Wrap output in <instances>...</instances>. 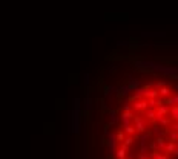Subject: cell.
<instances>
[{
    "instance_id": "6da1fadb",
    "label": "cell",
    "mask_w": 178,
    "mask_h": 159,
    "mask_svg": "<svg viewBox=\"0 0 178 159\" xmlns=\"http://www.w3.org/2000/svg\"><path fill=\"white\" fill-rule=\"evenodd\" d=\"M80 127H81V113H80V98L74 99V109L69 110L68 115V128L69 133H80Z\"/></svg>"
},
{
    "instance_id": "7a4b0ae2",
    "label": "cell",
    "mask_w": 178,
    "mask_h": 159,
    "mask_svg": "<svg viewBox=\"0 0 178 159\" xmlns=\"http://www.w3.org/2000/svg\"><path fill=\"white\" fill-rule=\"evenodd\" d=\"M106 136H108L106 144H108V150H109V157H112V156L115 154V151H117V144H118V141H117L115 132H108Z\"/></svg>"
},
{
    "instance_id": "3957f363",
    "label": "cell",
    "mask_w": 178,
    "mask_h": 159,
    "mask_svg": "<svg viewBox=\"0 0 178 159\" xmlns=\"http://www.w3.org/2000/svg\"><path fill=\"white\" fill-rule=\"evenodd\" d=\"M132 124H134L137 133H143V132H146V128H147V122H146V119H144L143 116H135V115H134Z\"/></svg>"
},
{
    "instance_id": "277c9868",
    "label": "cell",
    "mask_w": 178,
    "mask_h": 159,
    "mask_svg": "<svg viewBox=\"0 0 178 159\" xmlns=\"http://www.w3.org/2000/svg\"><path fill=\"white\" fill-rule=\"evenodd\" d=\"M147 107L149 106H147V99L146 98H140V99L132 101V110H135V112H144Z\"/></svg>"
},
{
    "instance_id": "5b68a950",
    "label": "cell",
    "mask_w": 178,
    "mask_h": 159,
    "mask_svg": "<svg viewBox=\"0 0 178 159\" xmlns=\"http://www.w3.org/2000/svg\"><path fill=\"white\" fill-rule=\"evenodd\" d=\"M132 119H134V110L120 113V124H121L123 127H124V125H129V124H132Z\"/></svg>"
},
{
    "instance_id": "8992f818",
    "label": "cell",
    "mask_w": 178,
    "mask_h": 159,
    "mask_svg": "<svg viewBox=\"0 0 178 159\" xmlns=\"http://www.w3.org/2000/svg\"><path fill=\"white\" fill-rule=\"evenodd\" d=\"M108 116H109V125H118V124H120V115H118V110H115V109L108 110Z\"/></svg>"
},
{
    "instance_id": "52a82bcc",
    "label": "cell",
    "mask_w": 178,
    "mask_h": 159,
    "mask_svg": "<svg viewBox=\"0 0 178 159\" xmlns=\"http://www.w3.org/2000/svg\"><path fill=\"white\" fill-rule=\"evenodd\" d=\"M163 127L161 125H158V124H155V121H152V132H150V135H154L155 138L157 136H166L167 135V128H164V130H161Z\"/></svg>"
},
{
    "instance_id": "ba28073f",
    "label": "cell",
    "mask_w": 178,
    "mask_h": 159,
    "mask_svg": "<svg viewBox=\"0 0 178 159\" xmlns=\"http://www.w3.org/2000/svg\"><path fill=\"white\" fill-rule=\"evenodd\" d=\"M134 93L128 98L129 99V103H132V101H135V99H140V98H144V89L140 86L138 89H135V90H132Z\"/></svg>"
},
{
    "instance_id": "9c48e42d",
    "label": "cell",
    "mask_w": 178,
    "mask_h": 159,
    "mask_svg": "<svg viewBox=\"0 0 178 159\" xmlns=\"http://www.w3.org/2000/svg\"><path fill=\"white\" fill-rule=\"evenodd\" d=\"M126 153H128V147L121 142V145H120V147H117L115 159H126Z\"/></svg>"
},
{
    "instance_id": "30bf717a",
    "label": "cell",
    "mask_w": 178,
    "mask_h": 159,
    "mask_svg": "<svg viewBox=\"0 0 178 159\" xmlns=\"http://www.w3.org/2000/svg\"><path fill=\"white\" fill-rule=\"evenodd\" d=\"M170 93H172V89H170V86H169L167 83H166L163 87L158 89V96H161V98H167Z\"/></svg>"
},
{
    "instance_id": "8fae6325",
    "label": "cell",
    "mask_w": 178,
    "mask_h": 159,
    "mask_svg": "<svg viewBox=\"0 0 178 159\" xmlns=\"http://www.w3.org/2000/svg\"><path fill=\"white\" fill-rule=\"evenodd\" d=\"M150 136H152V135L147 133V132H143V133H137V135H135V138L140 139V145H146V144L149 142Z\"/></svg>"
},
{
    "instance_id": "7c38bea8",
    "label": "cell",
    "mask_w": 178,
    "mask_h": 159,
    "mask_svg": "<svg viewBox=\"0 0 178 159\" xmlns=\"http://www.w3.org/2000/svg\"><path fill=\"white\" fill-rule=\"evenodd\" d=\"M144 116H146V119H149V121H155V113H157V109L155 107H147L144 112Z\"/></svg>"
},
{
    "instance_id": "4fadbf2b",
    "label": "cell",
    "mask_w": 178,
    "mask_h": 159,
    "mask_svg": "<svg viewBox=\"0 0 178 159\" xmlns=\"http://www.w3.org/2000/svg\"><path fill=\"white\" fill-rule=\"evenodd\" d=\"M166 141H173V142H178V132H176V130H169V128H167Z\"/></svg>"
},
{
    "instance_id": "5bb4252c",
    "label": "cell",
    "mask_w": 178,
    "mask_h": 159,
    "mask_svg": "<svg viewBox=\"0 0 178 159\" xmlns=\"http://www.w3.org/2000/svg\"><path fill=\"white\" fill-rule=\"evenodd\" d=\"M175 147H176V142H173V141H167L166 145H164V151H166V154H173Z\"/></svg>"
},
{
    "instance_id": "9a60e30c",
    "label": "cell",
    "mask_w": 178,
    "mask_h": 159,
    "mask_svg": "<svg viewBox=\"0 0 178 159\" xmlns=\"http://www.w3.org/2000/svg\"><path fill=\"white\" fill-rule=\"evenodd\" d=\"M169 109H170V107H169L167 104H164V103H163V104H160V106L157 107V113L164 115V116H169Z\"/></svg>"
},
{
    "instance_id": "2e32d148",
    "label": "cell",
    "mask_w": 178,
    "mask_h": 159,
    "mask_svg": "<svg viewBox=\"0 0 178 159\" xmlns=\"http://www.w3.org/2000/svg\"><path fill=\"white\" fill-rule=\"evenodd\" d=\"M169 115H170V119H172V121L178 122V104H176V106H172V107L169 109Z\"/></svg>"
},
{
    "instance_id": "e0dca14e",
    "label": "cell",
    "mask_w": 178,
    "mask_h": 159,
    "mask_svg": "<svg viewBox=\"0 0 178 159\" xmlns=\"http://www.w3.org/2000/svg\"><path fill=\"white\" fill-rule=\"evenodd\" d=\"M123 132H124L126 135H132V136H135V135H137V130H135V127H134V124H129V125H124V127H123Z\"/></svg>"
},
{
    "instance_id": "ac0fdd59",
    "label": "cell",
    "mask_w": 178,
    "mask_h": 159,
    "mask_svg": "<svg viewBox=\"0 0 178 159\" xmlns=\"http://www.w3.org/2000/svg\"><path fill=\"white\" fill-rule=\"evenodd\" d=\"M155 142H157L158 150H164V145H166V138L164 136H157L155 138Z\"/></svg>"
},
{
    "instance_id": "d6986e66",
    "label": "cell",
    "mask_w": 178,
    "mask_h": 159,
    "mask_svg": "<svg viewBox=\"0 0 178 159\" xmlns=\"http://www.w3.org/2000/svg\"><path fill=\"white\" fill-rule=\"evenodd\" d=\"M128 86L131 87V90H135V89H138V87L141 86V81H140V80H134V78H131Z\"/></svg>"
},
{
    "instance_id": "ffe728a7",
    "label": "cell",
    "mask_w": 178,
    "mask_h": 159,
    "mask_svg": "<svg viewBox=\"0 0 178 159\" xmlns=\"http://www.w3.org/2000/svg\"><path fill=\"white\" fill-rule=\"evenodd\" d=\"M115 136H117V141H118V142H123L124 138H126V133L123 132V128H120V130L115 132Z\"/></svg>"
},
{
    "instance_id": "44dd1931",
    "label": "cell",
    "mask_w": 178,
    "mask_h": 159,
    "mask_svg": "<svg viewBox=\"0 0 178 159\" xmlns=\"http://www.w3.org/2000/svg\"><path fill=\"white\" fill-rule=\"evenodd\" d=\"M134 139H135V136H132V135H126V138H124L123 144H124L126 147H129V145H132V144H134Z\"/></svg>"
},
{
    "instance_id": "7402d4cb",
    "label": "cell",
    "mask_w": 178,
    "mask_h": 159,
    "mask_svg": "<svg viewBox=\"0 0 178 159\" xmlns=\"http://www.w3.org/2000/svg\"><path fill=\"white\" fill-rule=\"evenodd\" d=\"M147 148H149V151L150 150H158V147H157V142H155V139H149V142H147Z\"/></svg>"
},
{
    "instance_id": "603a6c76",
    "label": "cell",
    "mask_w": 178,
    "mask_h": 159,
    "mask_svg": "<svg viewBox=\"0 0 178 159\" xmlns=\"http://www.w3.org/2000/svg\"><path fill=\"white\" fill-rule=\"evenodd\" d=\"M84 109H86V110H91V109H92V98H91V96L86 98V101H84Z\"/></svg>"
},
{
    "instance_id": "cb8c5ba5",
    "label": "cell",
    "mask_w": 178,
    "mask_h": 159,
    "mask_svg": "<svg viewBox=\"0 0 178 159\" xmlns=\"http://www.w3.org/2000/svg\"><path fill=\"white\" fill-rule=\"evenodd\" d=\"M160 153H161L160 150H150V151L147 153V156H149V159H157V156H158Z\"/></svg>"
},
{
    "instance_id": "d4e9b609",
    "label": "cell",
    "mask_w": 178,
    "mask_h": 159,
    "mask_svg": "<svg viewBox=\"0 0 178 159\" xmlns=\"http://www.w3.org/2000/svg\"><path fill=\"white\" fill-rule=\"evenodd\" d=\"M112 89H114L112 86H105L103 87V96H109L111 92H112Z\"/></svg>"
},
{
    "instance_id": "484cf974",
    "label": "cell",
    "mask_w": 178,
    "mask_h": 159,
    "mask_svg": "<svg viewBox=\"0 0 178 159\" xmlns=\"http://www.w3.org/2000/svg\"><path fill=\"white\" fill-rule=\"evenodd\" d=\"M157 159H170V157H169V154H166V153H160V154L157 156Z\"/></svg>"
},
{
    "instance_id": "4316f807",
    "label": "cell",
    "mask_w": 178,
    "mask_h": 159,
    "mask_svg": "<svg viewBox=\"0 0 178 159\" xmlns=\"http://www.w3.org/2000/svg\"><path fill=\"white\" fill-rule=\"evenodd\" d=\"M131 110H132V106H131V104H124L123 112H131Z\"/></svg>"
},
{
    "instance_id": "83f0119b",
    "label": "cell",
    "mask_w": 178,
    "mask_h": 159,
    "mask_svg": "<svg viewBox=\"0 0 178 159\" xmlns=\"http://www.w3.org/2000/svg\"><path fill=\"white\" fill-rule=\"evenodd\" d=\"M102 110H103V112H108V110H109V109H108V106H106V103H105V101H102Z\"/></svg>"
},
{
    "instance_id": "f1b7e54d",
    "label": "cell",
    "mask_w": 178,
    "mask_h": 159,
    "mask_svg": "<svg viewBox=\"0 0 178 159\" xmlns=\"http://www.w3.org/2000/svg\"><path fill=\"white\" fill-rule=\"evenodd\" d=\"M135 159H149V156L147 154H138V156H135Z\"/></svg>"
},
{
    "instance_id": "f546056e",
    "label": "cell",
    "mask_w": 178,
    "mask_h": 159,
    "mask_svg": "<svg viewBox=\"0 0 178 159\" xmlns=\"http://www.w3.org/2000/svg\"><path fill=\"white\" fill-rule=\"evenodd\" d=\"M126 159H135V154L134 153H126Z\"/></svg>"
},
{
    "instance_id": "4dcf8cb0",
    "label": "cell",
    "mask_w": 178,
    "mask_h": 159,
    "mask_svg": "<svg viewBox=\"0 0 178 159\" xmlns=\"http://www.w3.org/2000/svg\"><path fill=\"white\" fill-rule=\"evenodd\" d=\"M172 156L178 157V142H176V147H175V150H173V154H172Z\"/></svg>"
},
{
    "instance_id": "1f68e13d",
    "label": "cell",
    "mask_w": 178,
    "mask_h": 159,
    "mask_svg": "<svg viewBox=\"0 0 178 159\" xmlns=\"http://www.w3.org/2000/svg\"><path fill=\"white\" fill-rule=\"evenodd\" d=\"M84 159H89V157H84Z\"/></svg>"
}]
</instances>
